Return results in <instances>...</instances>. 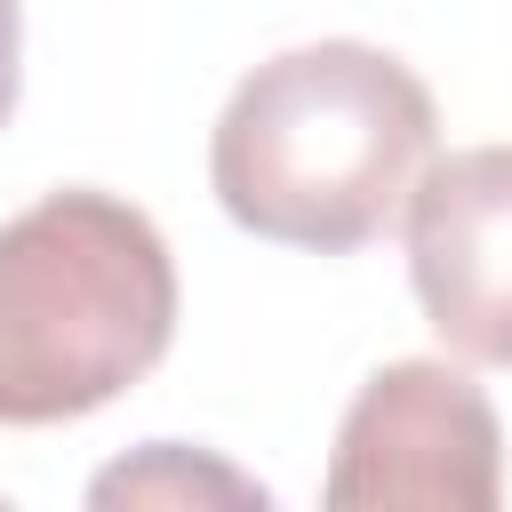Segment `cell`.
Listing matches in <instances>:
<instances>
[{"label": "cell", "instance_id": "cell-6", "mask_svg": "<svg viewBox=\"0 0 512 512\" xmlns=\"http://www.w3.org/2000/svg\"><path fill=\"white\" fill-rule=\"evenodd\" d=\"M16 72H24V16H16V0H0V128L16 112Z\"/></svg>", "mask_w": 512, "mask_h": 512}, {"label": "cell", "instance_id": "cell-3", "mask_svg": "<svg viewBox=\"0 0 512 512\" xmlns=\"http://www.w3.org/2000/svg\"><path fill=\"white\" fill-rule=\"evenodd\" d=\"M320 496L336 512H496L504 432L488 392L448 360L376 368L336 424Z\"/></svg>", "mask_w": 512, "mask_h": 512}, {"label": "cell", "instance_id": "cell-1", "mask_svg": "<svg viewBox=\"0 0 512 512\" xmlns=\"http://www.w3.org/2000/svg\"><path fill=\"white\" fill-rule=\"evenodd\" d=\"M432 136V88L400 56L368 40H312L264 56L232 88L208 136V184L240 232L344 256L408 216Z\"/></svg>", "mask_w": 512, "mask_h": 512}, {"label": "cell", "instance_id": "cell-2", "mask_svg": "<svg viewBox=\"0 0 512 512\" xmlns=\"http://www.w3.org/2000/svg\"><path fill=\"white\" fill-rule=\"evenodd\" d=\"M176 264L144 208L48 192L0 224V424H64L160 368Z\"/></svg>", "mask_w": 512, "mask_h": 512}, {"label": "cell", "instance_id": "cell-4", "mask_svg": "<svg viewBox=\"0 0 512 512\" xmlns=\"http://www.w3.org/2000/svg\"><path fill=\"white\" fill-rule=\"evenodd\" d=\"M408 280L456 360L512 368V144H472L408 192Z\"/></svg>", "mask_w": 512, "mask_h": 512}, {"label": "cell", "instance_id": "cell-5", "mask_svg": "<svg viewBox=\"0 0 512 512\" xmlns=\"http://www.w3.org/2000/svg\"><path fill=\"white\" fill-rule=\"evenodd\" d=\"M200 488H216V496H232V504H264V488H248L240 472H224V464H184V448H152L144 464H112L88 496L96 504H144V496H200Z\"/></svg>", "mask_w": 512, "mask_h": 512}]
</instances>
